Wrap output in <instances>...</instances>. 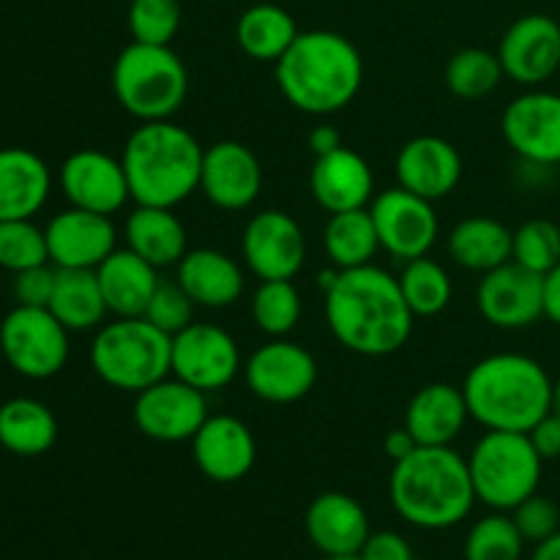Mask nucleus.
<instances>
[{
  "instance_id": "obj_40",
  "label": "nucleus",
  "mask_w": 560,
  "mask_h": 560,
  "mask_svg": "<svg viewBox=\"0 0 560 560\" xmlns=\"http://www.w3.org/2000/svg\"><path fill=\"white\" fill-rule=\"evenodd\" d=\"M512 260L545 277L560 262V228L550 219H530L514 230Z\"/></svg>"
},
{
  "instance_id": "obj_11",
  "label": "nucleus",
  "mask_w": 560,
  "mask_h": 560,
  "mask_svg": "<svg viewBox=\"0 0 560 560\" xmlns=\"http://www.w3.org/2000/svg\"><path fill=\"white\" fill-rule=\"evenodd\" d=\"M208 419L206 392L167 375L142 388L135 399V424L156 443H184L197 435Z\"/></svg>"
},
{
  "instance_id": "obj_5",
  "label": "nucleus",
  "mask_w": 560,
  "mask_h": 560,
  "mask_svg": "<svg viewBox=\"0 0 560 560\" xmlns=\"http://www.w3.org/2000/svg\"><path fill=\"white\" fill-rule=\"evenodd\" d=\"M202 151L184 126L173 120H148L126 140L120 162L137 206L175 208L200 189Z\"/></svg>"
},
{
  "instance_id": "obj_18",
  "label": "nucleus",
  "mask_w": 560,
  "mask_h": 560,
  "mask_svg": "<svg viewBox=\"0 0 560 560\" xmlns=\"http://www.w3.org/2000/svg\"><path fill=\"white\" fill-rule=\"evenodd\" d=\"M60 189L74 208L104 217H113L131 200L124 162L96 148H82L66 159Z\"/></svg>"
},
{
  "instance_id": "obj_46",
  "label": "nucleus",
  "mask_w": 560,
  "mask_h": 560,
  "mask_svg": "<svg viewBox=\"0 0 560 560\" xmlns=\"http://www.w3.org/2000/svg\"><path fill=\"white\" fill-rule=\"evenodd\" d=\"M528 438L545 463L547 459H558L560 457V416H556L550 410L539 424H534V430L528 432Z\"/></svg>"
},
{
  "instance_id": "obj_26",
  "label": "nucleus",
  "mask_w": 560,
  "mask_h": 560,
  "mask_svg": "<svg viewBox=\"0 0 560 560\" xmlns=\"http://www.w3.org/2000/svg\"><path fill=\"white\" fill-rule=\"evenodd\" d=\"M52 175L47 162L27 148H0V222L33 219L47 202Z\"/></svg>"
},
{
  "instance_id": "obj_34",
  "label": "nucleus",
  "mask_w": 560,
  "mask_h": 560,
  "mask_svg": "<svg viewBox=\"0 0 560 560\" xmlns=\"http://www.w3.org/2000/svg\"><path fill=\"white\" fill-rule=\"evenodd\" d=\"M323 246H326V255L331 257L334 268H339V271L370 266L372 257L381 249V238H377L370 208L331 213L326 230H323Z\"/></svg>"
},
{
  "instance_id": "obj_30",
  "label": "nucleus",
  "mask_w": 560,
  "mask_h": 560,
  "mask_svg": "<svg viewBox=\"0 0 560 560\" xmlns=\"http://www.w3.org/2000/svg\"><path fill=\"white\" fill-rule=\"evenodd\" d=\"M47 310L69 331L102 328L104 315L109 312L96 271H91V268H58L52 299H49Z\"/></svg>"
},
{
  "instance_id": "obj_2",
  "label": "nucleus",
  "mask_w": 560,
  "mask_h": 560,
  "mask_svg": "<svg viewBox=\"0 0 560 560\" xmlns=\"http://www.w3.org/2000/svg\"><path fill=\"white\" fill-rule=\"evenodd\" d=\"M273 66L282 96L306 115L339 113L359 96L364 82L359 47L334 31L299 33Z\"/></svg>"
},
{
  "instance_id": "obj_24",
  "label": "nucleus",
  "mask_w": 560,
  "mask_h": 560,
  "mask_svg": "<svg viewBox=\"0 0 560 560\" xmlns=\"http://www.w3.org/2000/svg\"><path fill=\"white\" fill-rule=\"evenodd\" d=\"M306 536L323 556H359L370 539V517L348 492H323L306 509Z\"/></svg>"
},
{
  "instance_id": "obj_7",
  "label": "nucleus",
  "mask_w": 560,
  "mask_h": 560,
  "mask_svg": "<svg viewBox=\"0 0 560 560\" xmlns=\"http://www.w3.org/2000/svg\"><path fill=\"white\" fill-rule=\"evenodd\" d=\"M91 366L109 388L140 394L173 375V337L145 317H115L93 337Z\"/></svg>"
},
{
  "instance_id": "obj_6",
  "label": "nucleus",
  "mask_w": 560,
  "mask_h": 560,
  "mask_svg": "<svg viewBox=\"0 0 560 560\" xmlns=\"http://www.w3.org/2000/svg\"><path fill=\"white\" fill-rule=\"evenodd\" d=\"M113 93L140 124L173 120L189 96V71L170 44L131 42L113 63Z\"/></svg>"
},
{
  "instance_id": "obj_29",
  "label": "nucleus",
  "mask_w": 560,
  "mask_h": 560,
  "mask_svg": "<svg viewBox=\"0 0 560 560\" xmlns=\"http://www.w3.org/2000/svg\"><path fill=\"white\" fill-rule=\"evenodd\" d=\"M126 249L140 255L153 268L178 266L189 252L186 228L173 208L137 206L126 219Z\"/></svg>"
},
{
  "instance_id": "obj_44",
  "label": "nucleus",
  "mask_w": 560,
  "mask_h": 560,
  "mask_svg": "<svg viewBox=\"0 0 560 560\" xmlns=\"http://www.w3.org/2000/svg\"><path fill=\"white\" fill-rule=\"evenodd\" d=\"M55 277H58V268H49V262L14 273L16 304L49 306V299H52V290H55Z\"/></svg>"
},
{
  "instance_id": "obj_25",
  "label": "nucleus",
  "mask_w": 560,
  "mask_h": 560,
  "mask_svg": "<svg viewBox=\"0 0 560 560\" xmlns=\"http://www.w3.org/2000/svg\"><path fill=\"white\" fill-rule=\"evenodd\" d=\"M463 388L452 383H427L410 397L402 427L419 446H452L468 424Z\"/></svg>"
},
{
  "instance_id": "obj_12",
  "label": "nucleus",
  "mask_w": 560,
  "mask_h": 560,
  "mask_svg": "<svg viewBox=\"0 0 560 560\" xmlns=\"http://www.w3.org/2000/svg\"><path fill=\"white\" fill-rule=\"evenodd\" d=\"M501 131L506 145L534 167L560 164V93L530 88L503 109Z\"/></svg>"
},
{
  "instance_id": "obj_41",
  "label": "nucleus",
  "mask_w": 560,
  "mask_h": 560,
  "mask_svg": "<svg viewBox=\"0 0 560 560\" xmlns=\"http://www.w3.org/2000/svg\"><path fill=\"white\" fill-rule=\"evenodd\" d=\"M180 0H131L129 25L131 42L140 44H173L180 27Z\"/></svg>"
},
{
  "instance_id": "obj_39",
  "label": "nucleus",
  "mask_w": 560,
  "mask_h": 560,
  "mask_svg": "<svg viewBox=\"0 0 560 560\" xmlns=\"http://www.w3.org/2000/svg\"><path fill=\"white\" fill-rule=\"evenodd\" d=\"M49 262L47 233L31 219H5L0 222V268L11 273L27 271Z\"/></svg>"
},
{
  "instance_id": "obj_51",
  "label": "nucleus",
  "mask_w": 560,
  "mask_h": 560,
  "mask_svg": "<svg viewBox=\"0 0 560 560\" xmlns=\"http://www.w3.org/2000/svg\"><path fill=\"white\" fill-rule=\"evenodd\" d=\"M552 413L560 416V375L558 381H552Z\"/></svg>"
},
{
  "instance_id": "obj_23",
  "label": "nucleus",
  "mask_w": 560,
  "mask_h": 560,
  "mask_svg": "<svg viewBox=\"0 0 560 560\" xmlns=\"http://www.w3.org/2000/svg\"><path fill=\"white\" fill-rule=\"evenodd\" d=\"M310 186L317 206L328 213L370 208L375 197V175H372L370 162L345 145L315 159Z\"/></svg>"
},
{
  "instance_id": "obj_21",
  "label": "nucleus",
  "mask_w": 560,
  "mask_h": 560,
  "mask_svg": "<svg viewBox=\"0 0 560 560\" xmlns=\"http://www.w3.org/2000/svg\"><path fill=\"white\" fill-rule=\"evenodd\" d=\"M189 443L200 474L217 485H235L255 468L257 441L235 416H208Z\"/></svg>"
},
{
  "instance_id": "obj_14",
  "label": "nucleus",
  "mask_w": 560,
  "mask_h": 560,
  "mask_svg": "<svg viewBox=\"0 0 560 560\" xmlns=\"http://www.w3.org/2000/svg\"><path fill=\"white\" fill-rule=\"evenodd\" d=\"M241 370L235 339L213 323H191L173 337V375L200 392L228 388Z\"/></svg>"
},
{
  "instance_id": "obj_31",
  "label": "nucleus",
  "mask_w": 560,
  "mask_h": 560,
  "mask_svg": "<svg viewBox=\"0 0 560 560\" xmlns=\"http://www.w3.org/2000/svg\"><path fill=\"white\" fill-rule=\"evenodd\" d=\"M58 441V419L44 402L14 397L0 405V446L16 457H42Z\"/></svg>"
},
{
  "instance_id": "obj_43",
  "label": "nucleus",
  "mask_w": 560,
  "mask_h": 560,
  "mask_svg": "<svg viewBox=\"0 0 560 560\" xmlns=\"http://www.w3.org/2000/svg\"><path fill=\"white\" fill-rule=\"evenodd\" d=\"M509 517L517 525L520 536H523L525 541H534V545H539L547 536L560 530V509L556 506V501L539 495V492H534V495L525 498L520 506H514Z\"/></svg>"
},
{
  "instance_id": "obj_17",
  "label": "nucleus",
  "mask_w": 560,
  "mask_h": 560,
  "mask_svg": "<svg viewBox=\"0 0 560 560\" xmlns=\"http://www.w3.org/2000/svg\"><path fill=\"white\" fill-rule=\"evenodd\" d=\"M262 189V164L249 145L219 140L202 151L200 191L222 211H246Z\"/></svg>"
},
{
  "instance_id": "obj_38",
  "label": "nucleus",
  "mask_w": 560,
  "mask_h": 560,
  "mask_svg": "<svg viewBox=\"0 0 560 560\" xmlns=\"http://www.w3.org/2000/svg\"><path fill=\"white\" fill-rule=\"evenodd\" d=\"M525 539L506 514L481 517L465 539V560H523Z\"/></svg>"
},
{
  "instance_id": "obj_45",
  "label": "nucleus",
  "mask_w": 560,
  "mask_h": 560,
  "mask_svg": "<svg viewBox=\"0 0 560 560\" xmlns=\"http://www.w3.org/2000/svg\"><path fill=\"white\" fill-rule=\"evenodd\" d=\"M361 560H416L413 547L408 545V539L394 530H377L370 534L366 545L359 552Z\"/></svg>"
},
{
  "instance_id": "obj_22",
  "label": "nucleus",
  "mask_w": 560,
  "mask_h": 560,
  "mask_svg": "<svg viewBox=\"0 0 560 560\" xmlns=\"http://www.w3.org/2000/svg\"><path fill=\"white\" fill-rule=\"evenodd\" d=\"M397 180L402 189L438 202L452 195L463 180V156L443 137H413L397 153Z\"/></svg>"
},
{
  "instance_id": "obj_49",
  "label": "nucleus",
  "mask_w": 560,
  "mask_h": 560,
  "mask_svg": "<svg viewBox=\"0 0 560 560\" xmlns=\"http://www.w3.org/2000/svg\"><path fill=\"white\" fill-rule=\"evenodd\" d=\"M545 317L560 328V262L545 273Z\"/></svg>"
},
{
  "instance_id": "obj_37",
  "label": "nucleus",
  "mask_w": 560,
  "mask_h": 560,
  "mask_svg": "<svg viewBox=\"0 0 560 560\" xmlns=\"http://www.w3.org/2000/svg\"><path fill=\"white\" fill-rule=\"evenodd\" d=\"M252 320L266 337H288L301 320V295L293 279H262L252 295Z\"/></svg>"
},
{
  "instance_id": "obj_1",
  "label": "nucleus",
  "mask_w": 560,
  "mask_h": 560,
  "mask_svg": "<svg viewBox=\"0 0 560 560\" xmlns=\"http://www.w3.org/2000/svg\"><path fill=\"white\" fill-rule=\"evenodd\" d=\"M413 312L399 290V279L370 262L339 271L326 293V323L334 339L355 355L383 359L408 345Z\"/></svg>"
},
{
  "instance_id": "obj_50",
  "label": "nucleus",
  "mask_w": 560,
  "mask_h": 560,
  "mask_svg": "<svg viewBox=\"0 0 560 560\" xmlns=\"http://www.w3.org/2000/svg\"><path fill=\"white\" fill-rule=\"evenodd\" d=\"M530 560H560V530H556L552 536H547L545 541H539Z\"/></svg>"
},
{
  "instance_id": "obj_16",
  "label": "nucleus",
  "mask_w": 560,
  "mask_h": 560,
  "mask_svg": "<svg viewBox=\"0 0 560 560\" xmlns=\"http://www.w3.org/2000/svg\"><path fill=\"white\" fill-rule=\"evenodd\" d=\"M244 260L260 279H295L306 260V238L301 224L284 211L255 213L244 228Z\"/></svg>"
},
{
  "instance_id": "obj_15",
  "label": "nucleus",
  "mask_w": 560,
  "mask_h": 560,
  "mask_svg": "<svg viewBox=\"0 0 560 560\" xmlns=\"http://www.w3.org/2000/svg\"><path fill=\"white\" fill-rule=\"evenodd\" d=\"M476 306L495 328L517 331L545 317V277L509 260L481 273Z\"/></svg>"
},
{
  "instance_id": "obj_4",
  "label": "nucleus",
  "mask_w": 560,
  "mask_h": 560,
  "mask_svg": "<svg viewBox=\"0 0 560 560\" xmlns=\"http://www.w3.org/2000/svg\"><path fill=\"white\" fill-rule=\"evenodd\" d=\"M470 419L485 430L530 432L552 410V377L523 353H492L463 383Z\"/></svg>"
},
{
  "instance_id": "obj_20",
  "label": "nucleus",
  "mask_w": 560,
  "mask_h": 560,
  "mask_svg": "<svg viewBox=\"0 0 560 560\" xmlns=\"http://www.w3.org/2000/svg\"><path fill=\"white\" fill-rule=\"evenodd\" d=\"M44 233H47L49 262L55 268L96 271L118 249V233H115L113 219L74 206L49 219Z\"/></svg>"
},
{
  "instance_id": "obj_19",
  "label": "nucleus",
  "mask_w": 560,
  "mask_h": 560,
  "mask_svg": "<svg viewBox=\"0 0 560 560\" xmlns=\"http://www.w3.org/2000/svg\"><path fill=\"white\" fill-rule=\"evenodd\" d=\"M503 74L536 88L560 69V25L547 14H525L506 27L498 47Z\"/></svg>"
},
{
  "instance_id": "obj_9",
  "label": "nucleus",
  "mask_w": 560,
  "mask_h": 560,
  "mask_svg": "<svg viewBox=\"0 0 560 560\" xmlns=\"http://www.w3.org/2000/svg\"><path fill=\"white\" fill-rule=\"evenodd\" d=\"M69 334L47 306L16 304L0 323V353L16 375L47 381L69 361Z\"/></svg>"
},
{
  "instance_id": "obj_33",
  "label": "nucleus",
  "mask_w": 560,
  "mask_h": 560,
  "mask_svg": "<svg viewBox=\"0 0 560 560\" xmlns=\"http://www.w3.org/2000/svg\"><path fill=\"white\" fill-rule=\"evenodd\" d=\"M299 25L288 9L277 3H255L238 16L235 42L246 58L277 63L299 38Z\"/></svg>"
},
{
  "instance_id": "obj_8",
  "label": "nucleus",
  "mask_w": 560,
  "mask_h": 560,
  "mask_svg": "<svg viewBox=\"0 0 560 560\" xmlns=\"http://www.w3.org/2000/svg\"><path fill=\"white\" fill-rule=\"evenodd\" d=\"M476 501L495 512L514 506L539 492L545 459L530 443L528 432L487 430L468 457Z\"/></svg>"
},
{
  "instance_id": "obj_28",
  "label": "nucleus",
  "mask_w": 560,
  "mask_h": 560,
  "mask_svg": "<svg viewBox=\"0 0 560 560\" xmlns=\"http://www.w3.org/2000/svg\"><path fill=\"white\" fill-rule=\"evenodd\" d=\"M107 310L115 317H142L159 284V268L142 260L131 249H115L96 268Z\"/></svg>"
},
{
  "instance_id": "obj_42",
  "label": "nucleus",
  "mask_w": 560,
  "mask_h": 560,
  "mask_svg": "<svg viewBox=\"0 0 560 560\" xmlns=\"http://www.w3.org/2000/svg\"><path fill=\"white\" fill-rule=\"evenodd\" d=\"M195 301L191 295L180 288L178 279H159L156 290L151 295V304L145 310V320H151L153 326L162 328L164 334L175 337L178 331H184L186 326L195 323Z\"/></svg>"
},
{
  "instance_id": "obj_10",
  "label": "nucleus",
  "mask_w": 560,
  "mask_h": 560,
  "mask_svg": "<svg viewBox=\"0 0 560 560\" xmlns=\"http://www.w3.org/2000/svg\"><path fill=\"white\" fill-rule=\"evenodd\" d=\"M370 213L377 238H381V249L405 262L430 255L438 233H441V222H438L432 202L402 186L372 197Z\"/></svg>"
},
{
  "instance_id": "obj_3",
  "label": "nucleus",
  "mask_w": 560,
  "mask_h": 560,
  "mask_svg": "<svg viewBox=\"0 0 560 560\" xmlns=\"http://www.w3.org/2000/svg\"><path fill=\"white\" fill-rule=\"evenodd\" d=\"M388 495L405 523L424 530L463 523L476 503L468 459L452 446H416L394 463Z\"/></svg>"
},
{
  "instance_id": "obj_27",
  "label": "nucleus",
  "mask_w": 560,
  "mask_h": 560,
  "mask_svg": "<svg viewBox=\"0 0 560 560\" xmlns=\"http://www.w3.org/2000/svg\"><path fill=\"white\" fill-rule=\"evenodd\" d=\"M175 279L191 295L197 306L224 310L233 306L244 293V271L230 255L219 249H189L178 262Z\"/></svg>"
},
{
  "instance_id": "obj_36",
  "label": "nucleus",
  "mask_w": 560,
  "mask_h": 560,
  "mask_svg": "<svg viewBox=\"0 0 560 560\" xmlns=\"http://www.w3.org/2000/svg\"><path fill=\"white\" fill-rule=\"evenodd\" d=\"M446 88L457 98H465V102H474V98H485L501 85L503 66L498 52H490V49L468 47L459 49L448 58L446 63Z\"/></svg>"
},
{
  "instance_id": "obj_52",
  "label": "nucleus",
  "mask_w": 560,
  "mask_h": 560,
  "mask_svg": "<svg viewBox=\"0 0 560 560\" xmlns=\"http://www.w3.org/2000/svg\"><path fill=\"white\" fill-rule=\"evenodd\" d=\"M320 560H361L359 556H323Z\"/></svg>"
},
{
  "instance_id": "obj_48",
  "label": "nucleus",
  "mask_w": 560,
  "mask_h": 560,
  "mask_svg": "<svg viewBox=\"0 0 560 560\" xmlns=\"http://www.w3.org/2000/svg\"><path fill=\"white\" fill-rule=\"evenodd\" d=\"M310 148L312 153L317 156H326V153H334L337 148H342V135H339V129H334V126H315V129L310 131Z\"/></svg>"
},
{
  "instance_id": "obj_47",
  "label": "nucleus",
  "mask_w": 560,
  "mask_h": 560,
  "mask_svg": "<svg viewBox=\"0 0 560 560\" xmlns=\"http://www.w3.org/2000/svg\"><path fill=\"white\" fill-rule=\"evenodd\" d=\"M416 446H419V443L413 441V435H410L405 427H397V430H392L383 438V452H386V457L392 459V463H399V459L408 457Z\"/></svg>"
},
{
  "instance_id": "obj_35",
  "label": "nucleus",
  "mask_w": 560,
  "mask_h": 560,
  "mask_svg": "<svg viewBox=\"0 0 560 560\" xmlns=\"http://www.w3.org/2000/svg\"><path fill=\"white\" fill-rule=\"evenodd\" d=\"M397 279L399 290H402L413 317H435L452 304V277H448L446 268H443L441 262L432 260L430 255L405 262L402 273H399Z\"/></svg>"
},
{
  "instance_id": "obj_32",
  "label": "nucleus",
  "mask_w": 560,
  "mask_h": 560,
  "mask_svg": "<svg viewBox=\"0 0 560 560\" xmlns=\"http://www.w3.org/2000/svg\"><path fill=\"white\" fill-rule=\"evenodd\" d=\"M514 230L498 222L492 217H470L463 219L457 228L448 233V255L457 266L468 271L487 273L492 268L512 260Z\"/></svg>"
},
{
  "instance_id": "obj_13",
  "label": "nucleus",
  "mask_w": 560,
  "mask_h": 560,
  "mask_svg": "<svg viewBox=\"0 0 560 560\" xmlns=\"http://www.w3.org/2000/svg\"><path fill=\"white\" fill-rule=\"evenodd\" d=\"M244 381L257 399L290 405L304 399L317 383V361L304 345L288 337L260 345L244 364Z\"/></svg>"
}]
</instances>
